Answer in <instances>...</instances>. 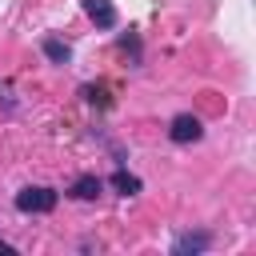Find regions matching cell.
Instances as JSON below:
<instances>
[{
    "instance_id": "4",
    "label": "cell",
    "mask_w": 256,
    "mask_h": 256,
    "mask_svg": "<svg viewBox=\"0 0 256 256\" xmlns=\"http://www.w3.org/2000/svg\"><path fill=\"white\" fill-rule=\"evenodd\" d=\"M204 248H208V232H196V236L188 232V236H180V240L172 244V252H176V256H188V252H204Z\"/></svg>"
},
{
    "instance_id": "1",
    "label": "cell",
    "mask_w": 256,
    "mask_h": 256,
    "mask_svg": "<svg viewBox=\"0 0 256 256\" xmlns=\"http://www.w3.org/2000/svg\"><path fill=\"white\" fill-rule=\"evenodd\" d=\"M56 200H60V196H56L52 188H44V184H28V188L16 192V208H20V212H52Z\"/></svg>"
},
{
    "instance_id": "3",
    "label": "cell",
    "mask_w": 256,
    "mask_h": 256,
    "mask_svg": "<svg viewBox=\"0 0 256 256\" xmlns=\"http://www.w3.org/2000/svg\"><path fill=\"white\" fill-rule=\"evenodd\" d=\"M88 20H96V28H116V8L112 0H84Z\"/></svg>"
},
{
    "instance_id": "8",
    "label": "cell",
    "mask_w": 256,
    "mask_h": 256,
    "mask_svg": "<svg viewBox=\"0 0 256 256\" xmlns=\"http://www.w3.org/2000/svg\"><path fill=\"white\" fill-rule=\"evenodd\" d=\"M0 256H12V244H4V240H0Z\"/></svg>"
},
{
    "instance_id": "6",
    "label": "cell",
    "mask_w": 256,
    "mask_h": 256,
    "mask_svg": "<svg viewBox=\"0 0 256 256\" xmlns=\"http://www.w3.org/2000/svg\"><path fill=\"white\" fill-rule=\"evenodd\" d=\"M112 188H116L120 196H136V192H140V180H136L132 172L120 168V172H112Z\"/></svg>"
},
{
    "instance_id": "5",
    "label": "cell",
    "mask_w": 256,
    "mask_h": 256,
    "mask_svg": "<svg viewBox=\"0 0 256 256\" xmlns=\"http://www.w3.org/2000/svg\"><path fill=\"white\" fill-rule=\"evenodd\" d=\"M72 196H76V200H96V196H100V176H80V180L72 184Z\"/></svg>"
},
{
    "instance_id": "2",
    "label": "cell",
    "mask_w": 256,
    "mask_h": 256,
    "mask_svg": "<svg viewBox=\"0 0 256 256\" xmlns=\"http://www.w3.org/2000/svg\"><path fill=\"white\" fill-rule=\"evenodd\" d=\"M168 136H172V144H192V140H200V136H204V124H200V116L180 112V116L168 124Z\"/></svg>"
},
{
    "instance_id": "7",
    "label": "cell",
    "mask_w": 256,
    "mask_h": 256,
    "mask_svg": "<svg viewBox=\"0 0 256 256\" xmlns=\"http://www.w3.org/2000/svg\"><path fill=\"white\" fill-rule=\"evenodd\" d=\"M44 56H48L52 64H68V60H72L68 44H60V40H44Z\"/></svg>"
}]
</instances>
